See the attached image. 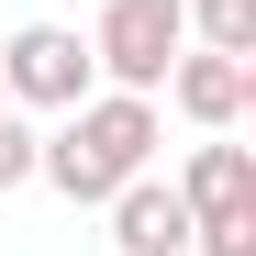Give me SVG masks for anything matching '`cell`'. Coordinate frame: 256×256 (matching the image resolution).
<instances>
[{"label":"cell","instance_id":"obj_7","mask_svg":"<svg viewBox=\"0 0 256 256\" xmlns=\"http://www.w3.org/2000/svg\"><path fill=\"white\" fill-rule=\"evenodd\" d=\"M190 45H212V56H256V0H190Z\"/></svg>","mask_w":256,"mask_h":256},{"label":"cell","instance_id":"obj_1","mask_svg":"<svg viewBox=\"0 0 256 256\" xmlns=\"http://www.w3.org/2000/svg\"><path fill=\"white\" fill-rule=\"evenodd\" d=\"M156 145H167L156 90H90L78 112H56V134H45V145H34V178L100 212L122 178H145V167H156Z\"/></svg>","mask_w":256,"mask_h":256},{"label":"cell","instance_id":"obj_3","mask_svg":"<svg viewBox=\"0 0 256 256\" xmlns=\"http://www.w3.org/2000/svg\"><path fill=\"white\" fill-rule=\"evenodd\" d=\"M178 45H190V0H100V22H90L100 90H156Z\"/></svg>","mask_w":256,"mask_h":256},{"label":"cell","instance_id":"obj_6","mask_svg":"<svg viewBox=\"0 0 256 256\" xmlns=\"http://www.w3.org/2000/svg\"><path fill=\"white\" fill-rule=\"evenodd\" d=\"M167 190L190 200V223H223V212H256V156H245L234 134H200V145H190V167H178Z\"/></svg>","mask_w":256,"mask_h":256},{"label":"cell","instance_id":"obj_8","mask_svg":"<svg viewBox=\"0 0 256 256\" xmlns=\"http://www.w3.org/2000/svg\"><path fill=\"white\" fill-rule=\"evenodd\" d=\"M34 145H45V134H34V122L0 100V190H34Z\"/></svg>","mask_w":256,"mask_h":256},{"label":"cell","instance_id":"obj_5","mask_svg":"<svg viewBox=\"0 0 256 256\" xmlns=\"http://www.w3.org/2000/svg\"><path fill=\"white\" fill-rule=\"evenodd\" d=\"M100 212H112V245H122V256H190V200L167 190L156 167H145V178H122Z\"/></svg>","mask_w":256,"mask_h":256},{"label":"cell","instance_id":"obj_2","mask_svg":"<svg viewBox=\"0 0 256 256\" xmlns=\"http://www.w3.org/2000/svg\"><path fill=\"white\" fill-rule=\"evenodd\" d=\"M90 90H100V67H90V34L78 22H22L0 45V100L12 112H78Z\"/></svg>","mask_w":256,"mask_h":256},{"label":"cell","instance_id":"obj_9","mask_svg":"<svg viewBox=\"0 0 256 256\" xmlns=\"http://www.w3.org/2000/svg\"><path fill=\"white\" fill-rule=\"evenodd\" d=\"M200 256H256V212H223V223H190Z\"/></svg>","mask_w":256,"mask_h":256},{"label":"cell","instance_id":"obj_4","mask_svg":"<svg viewBox=\"0 0 256 256\" xmlns=\"http://www.w3.org/2000/svg\"><path fill=\"white\" fill-rule=\"evenodd\" d=\"M156 90H167V112H178V122H200V134H234V122L256 112V56H212V45H178Z\"/></svg>","mask_w":256,"mask_h":256}]
</instances>
